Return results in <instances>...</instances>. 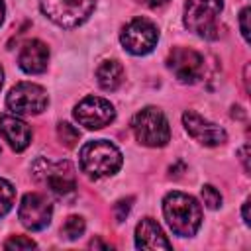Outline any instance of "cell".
I'll use <instances>...</instances> for the list:
<instances>
[{"label": "cell", "mask_w": 251, "mask_h": 251, "mask_svg": "<svg viewBox=\"0 0 251 251\" xmlns=\"http://www.w3.org/2000/svg\"><path fill=\"white\" fill-rule=\"evenodd\" d=\"M163 214L169 227L180 237L194 235L202 224V210L196 198L178 190H173L163 198Z\"/></svg>", "instance_id": "1"}, {"label": "cell", "mask_w": 251, "mask_h": 251, "mask_svg": "<svg viewBox=\"0 0 251 251\" xmlns=\"http://www.w3.org/2000/svg\"><path fill=\"white\" fill-rule=\"evenodd\" d=\"M78 163L82 173L92 178H102L118 173V169L122 167V153L114 143L106 139H94L82 145Z\"/></svg>", "instance_id": "2"}, {"label": "cell", "mask_w": 251, "mask_h": 251, "mask_svg": "<svg viewBox=\"0 0 251 251\" xmlns=\"http://www.w3.org/2000/svg\"><path fill=\"white\" fill-rule=\"evenodd\" d=\"M222 10H224L222 0H186L184 25L200 37L218 39Z\"/></svg>", "instance_id": "3"}, {"label": "cell", "mask_w": 251, "mask_h": 251, "mask_svg": "<svg viewBox=\"0 0 251 251\" xmlns=\"http://www.w3.org/2000/svg\"><path fill=\"white\" fill-rule=\"evenodd\" d=\"M33 178L47 186L49 192L57 196H67L73 194L76 188L75 180V169L69 161H51V159H37L31 167Z\"/></svg>", "instance_id": "4"}, {"label": "cell", "mask_w": 251, "mask_h": 251, "mask_svg": "<svg viewBox=\"0 0 251 251\" xmlns=\"http://www.w3.org/2000/svg\"><path fill=\"white\" fill-rule=\"evenodd\" d=\"M131 129L135 139L147 147H163L171 139V127L165 114L153 106H147L133 116Z\"/></svg>", "instance_id": "5"}, {"label": "cell", "mask_w": 251, "mask_h": 251, "mask_svg": "<svg viewBox=\"0 0 251 251\" xmlns=\"http://www.w3.org/2000/svg\"><path fill=\"white\" fill-rule=\"evenodd\" d=\"M96 0H39L41 12L61 27H76L94 12Z\"/></svg>", "instance_id": "6"}, {"label": "cell", "mask_w": 251, "mask_h": 251, "mask_svg": "<svg viewBox=\"0 0 251 251\" xmlns=\"http://www.w3.org/2000/svg\"><path fill=\"white\" fill-rule=\"evenodd\" d=\"M124 49L131 55H147L155 49L159 41L157 25L147 18H133L127 22L120 33Z\"/></svg>", "instance_id": "7"}, {"label": "cell", "mask_w": 251, "mask_h": 251, "mask_svg": "<svg viewBox=\"0 0 251 251\" xmlns=\"http://www.w3.org/2000/svg\"><path fill=\"white\" fill-rule=\"evenodd\" d=\"M47 92L33 82L16 84L6 96V106L16 116H37L47 108Z\"/></svg>", "instance_id": "8"}, {"label": "cell", "mask_w": 251, "mask_h": 251, "mask_svg": "<svg viewBox=\"0 0 251 251\" xmlns=\"http://www.w3.org/2000/svg\"><path fill=\"white\" fill-rule=\"evenodd\" d=\"M75 120L84 126L86 129H100L104 126H110L116 118V110L114 106L100 96H86L82 98L73 112Z\"/></svg>", "instance_id": "9"}, {"label": "cell", "mask_w": 251, "mask_h": 251, "mask_svg": "<svg viewBox=\"0 0 251 251\" xmlns=\"http://www.w3.org/2000/svg\"><path fill=\"white\" fill-rule=\"evenodd\" d=\"M51 216H53V206L43 194L27 192L22 198L20 208H18V218L24 227L31 231H39L49 226Z\"/></svg>", "instance_id": "10"}, {"label": "cell", "mask_w": 251, "mask_h": 251, "mask_svg": "<svg viewBox=\"0 0 251 251\" xmlns=\"http://www.w3.org/2000/svg\"><path fill=\"white\" fill-rule=\"evenodd\" d=\"M167 67L175 73V76L180 82L192 84L202 78L204 75V59L198 51L188 49V47H175L169 53Z\"/></svg>", "instance_id": "11"}, {"label": "cell", "mask_w": 251, "mask_h": 251, "mask_svg": "<svg viewBox=\"0 0 251 251\" xmlns=\"http://www.w3.org/2000/svg\"><path fill=\"white\" fill-rule=\"evenodd\" d=\"M182 124H184V129L188 131V135L192 139H196L198 143H202V145L216 147V145H222L227 139V133H226L224 127L204 120L196 112H184L182 114Z\"/></svg>", "instance_id": "12"}, {"label": "cell", "mask_w": 251, "mask_h": 251, "mask_svg": "<svg viewBox=\"0 0 251 251\" xmlns=\"http://www.w3.org/2000/svg\"><path fill=\"white\" fill-rule=\"evenodd\" d=\"M49 61V49L43 41L39 39H29L24 43L20 55H18V65L24 73L27 75H39L47 69Z\"/></svg>", "instance_id": "13"}, {"label": "cell", "mask_w": 251, "mask_h": 251, "mask_svg": "<svg viewBox=\"0 0 251 251\" xmlns=\"http://www.w3.org/2000/svg\"><path fill=\"white\" fill-rule=\"evenodd\" d=\"M0 135L8 141V145L14 151H24L31 141L29 126L24 120H20L18 116H12V114L0 116Z\"/></svg>", "instance_id": "14"}, {"label": "cell", "mask_w": 251, "mask_h": 251, "mask_svg": "<svg viewBox=\"0 0 251 251\" xmlns=\"http://www.w3.org/2000/svg\"><path fill=\"white\" fill-rule=\"evenodd\" d=\"M135 245L139 249H171L161 226L153 218H143L135 227Z\"/></svg>", "instance_id": "15"}, {"label": "cell", "mask_w": 251, "mask_h": 251, "mask_svg": "<svg viewBox=\"0 0 251 251\" xmlns=\"http://www.w3.org/2000/svg\"><path fill=\"white\" fill-rule=\"evenodd\" d=\"M96 80L104 90H116L124 80V67L118 61H104L96 69Z\"/></svg>", "instance_id": "16"}, {"label": "cell", "mask_w": 251, "mask_h": 251, "mask_svg": "<svg viewBox=\"0 0 251 251\" xmlns=\"http://www.w3.org/2000/svg\"><path fill=\"white\" fill-rule=\"evenodd\" d=\"M84 220L80 218V216H69L67 220H65V224L61 226V235L65 237V239H69V241H73V239H78L82 233H84Z\"/></svg>", "instance_id": "17"}, {"label": "cell", "mask_w": 251, "mask_h": 251, "mask_svg": "<svg viewBox=\"0 0 251 251\" xmlns=\"http://www.w3.org/2000/svg\"><path fill=\"white\" fill-rule=\"evenodd\" d=\"M14 202H16V190H14V186L6 178H0V218H4L12 210Z\"/></svg>", "instance_id": "18"}, {"label": "cell", "mask_w": 251, "mask_h": 251, "mask_svg": "<svg viewBox=\"0 0 251 251\" xmlns=\"http://www.w3.org/2000/svg\"><path fill=\"white\" fill-rule=\"evenodd\" d=\"M57 135H59V139H61L67 147H75L76 141L80 139V131H78L75 126H71L69 122H61V124L57 126Z\"/></svg>", "instance_id": "19"}, {"label": "cell", "mask_w": 251, "mask_h": 251, "mask_svg": "<svg viewBox=\"0 0 251 251\" xmlns=\"http://www.w3.org/2000/svg\"><path fill=\"white\" fill-rule=\"evenodd\" d=\"M202 200L210 210H216L222 206V194L212 186V184H204L202 186Z\"/></svg>", "instance_id": "20"}, {"label": "cell", "mask_w": 251, "mask_h": 251, "mask_svg": "<svg viewBox=\"0 0 251 251\" xmlns=\"http://www.w3.org/2000/svg\"><path fill=\"white\" fill-rule=\"evenodd\" d=\"M33 247H35V241L24 235H14L4 243V249H33Z\"/></svg>", "instance_id": "21"}, {"label": "cell", "mask_w": 251, "mask_h": 251, "mask_svg": "<svg viewBox=\"0 0 251 251\" xmlns=\"http://www.w3.org/2000/svg\"><path fill=\"white\" fill-rule=\"evenodd\" d=\"M131 198H127V200H120L118 204H114V214H116V220L118 222H124L126 220V216H127V212H129V208H131Z\"/></svg>", "instance_id": "22"}, {"label": "cell", "mask_w": 251, "mask_h": 251, "mask_svg": "<svg viewBox=\"0 0 251 251\" xmlns=\"http://www.w3.org/2000/svg\"><path fill=\"white\" fill-rule=\"evenodd\" d=\"M247 20H249V8H243L241 14H239V27H241V35L245 41H249V25H247Z\"/></svg>", "instance_id": "23"}, {"label": "cell", "mask_w": 251, "mask_h": 251, "mask_svg": "<svg viewBox=\"0 0 251 251\" xmlns=\"http://www.w3.org/2000/svg\"><path fill=\"white\" fill-rule=\"evenodd\" d=\"M145 6H149V8H161V6H165L169 0H141Z\"/></svg>", "instance_id": "24"}, {"label": "cell", "mask_w": 251, "mask_h": 251, "mask_svg": "<svg viewBox=\"0 0 251 251\" xmlns=\"http://www.w3.org/2000/svg\"><path fill=\"white\" fill-rule=\"evenodd\" d=\"M247 151H249V145H243V147H241V161H243V167H245V171H249V161H247Z\"/></svg>", "instance_id": "25"}, {"label": "cell", "mask_w": 251, "mask_h": 251, "mask_svg": "<svg viewBox=\"0 0 251 251\" xmlns=\"http://www.w3.org/2000/svg\"><path fill=\"white\" fill-rule=\"evenodd\" d=\"M249 204H251V200L247 198V200L243 202V222H245V224L251 222V220H249Z\"/></svg>", "instance_id": "26"}, {"label": "cell", "mask_w": 251, "mask_h": 251, "mask_svg": "<svg viewBox=\"0 0 251 251\" xmlns=\"http://www.w3.org/2000/svg\"><path fill=\"white\" fill-rule=\"evenodd\" d=\"M90 247H108V245H106V243H102V241H98V239H96V241L92 239V241H90Z\"/></svg>", "instance_id": "27"}, {"label": "cell", "mask_w": 251, "mask_h": 251, "mask_svg": "<svg viewBox=\"0 0 251 251\" xmlns=\"http://www.w3.org/2000/svg\"><path fill=\"white\" fill-rule=\"evenodd\" d=\"M2 20H4V2L0 0V24H2Z\"/></svg>", "instance_id": "28"}, {"label": "cell", "mask_w": 251, "mask_h": 251, "mask_svg": "<svg viewBox=\"0 0 251 251\" xmlns=\"http://www.w3.org/2000/svg\"><path fill=\"white\" fill-rule=\"evenodd\" d=\"M2 82H4V71H2V67H0V88H2Z\"/></svg>", "instance_id": "29"}]
</instances>
